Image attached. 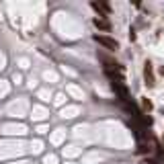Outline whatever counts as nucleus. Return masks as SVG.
<instances>
[{"instance_id": "4", "label": "nucleus", "mask_w": 164, "mask_h": 164, "mask_svg": "<svg viewBox=\"0 0 164 164\" xmlns=\"http://www.w3.org/2000/svg\"><path fill=\"white\" fill-rule=\"evenodd\" d=\"M94 27H96L99 31H109V29H111V23H109L107 19H99V17H96V19H94Z\"/></svg>"}, {"instance_id": "3", "label": "nucleus", "mask_w": 164, "mask_h": 164, "mask_svg": "<svg viewBox=\"0 0 164 164\" xmlns=\"http://www.w3.org/2000/svg\"><path fill=\"white\" fill-rule=\"evenodd\" d=\"M144 80H146V84H148V86H154V84H156V82H154L152 64H150V62H146V64H144Z\"/></svg>"}, {"instance_id": "5", "label": "nucleus", "mask_w": 164, "mask_h": 164, "mask_svg": "<svg viewBox=\"0 0 164 164\" xmlns=\"http://www.w3.org/2000/svg\"><path fill=\"white\" fill-rule=\"evenodd\" d=\"M99 60L107 66V70H111V68H115V70H117V68H119V64H117L115 60H111V58H107V55H103V53H99Z\"/></svg>"}, {"instance_id": "2", "label": "nucleus", "mask_w": 164, "mask_h": 164, "mask_svg": "<svg viewBox=\"0 0 164 164\" xmlns=\"http://www.w3.org/2000/svg\"><path fill=\"white\" fill-rule=\"evenodd\" d=\"M90 6L99 12V19H107V14H109V4H105V2H90Z\"/></svg>"}, {"instance_id": "1", "label": "nucleus", "mask_w": 164, "mask_h": 164, "mask_svg": "<svg viewBox=\"0 0 164 164\" xmlns=\"http://www.w3.org/2000/svg\"><path fill=\"white\" fill-rule=\"evenodd\" d=\"M94 41L101 43L103 47H107L109 51H117V49H119V43L115 39H111V37H107V35H99V33H96V35H94Z\"/></svg>"}, {"instance_id": "7", "label": "nucleus", "mask_w": 164, "mask_h": 164, "mask_svg": "<svg viewBox=\"0 0 164 164\" xmlns=\"http://www.w3.org/2000/svg\"><path fill=\"white\" fill-rule=\"evenodd\" d=\"M146 152H150V146H146V144H140V154H146Z\"/></svg>"}, {"instance_id": "6", "label": "nucleus", "mask_w": 164, "mask_h": 164, "mask_svg": "<svg viewBox=\"0 0 164 164\" xmlns=\"http://www.w3.org/2000/svg\"><path fill=\"white\" fill-rule=\"evenodd\" d=\"M142 107H144L146 111H152V101H148V99H142Z\"/></svg>"}, {"instance_id": "8", "label": "nucleus", "mask_w": 164, "mask_h": 164, "mask_svg": "<svg viewBox=\"0 0 164 164\" xmlns=\"http://www.w3.org/2000/svg\"><path fill=\"white\" fill-rule=\"evenodd\" d=\"M158 72H160V76H164V66H160V70H158Z\"/></svg>"}, {"instance_id": "9", "label": "nucleus", "mask_w": 164, "mask_h": 164, "mask_svg": "<svg viewBox=\"0 0 164 164\" xmlns=\"http://www.w3.org/2000/svg\"><path fill=\"white\" fill-rule=\"evenodd\" d=\"M162 140H164V137H162Z\"/></svg>"}]
</instances>
